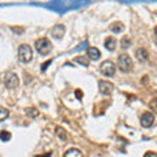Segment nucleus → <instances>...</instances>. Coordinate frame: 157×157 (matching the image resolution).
I'll return each mask as SVG.
<instances>
[{
	"instance_id": "f257e3e1",
	"label": "nucleus",
	"mask_w": 157,
	"mask_h": 157,
	"mask_svg": "<svg viewBox=\"0 0 157 157\" xmlns=\"http://www.w3.org/2000/svg\"><path fill=\"white\" fill-rule=\"evenodd\" d=\"M51 48H52L51 42L47 38H41L36 41V50L38 51L39 55H42V56L48 55L51 52Z\"/></svg>"
},
{
	"instance_id": "f03ea898",
	"label": "nucleus",
	"mask_w": 157,
	"mask_h": 157,
	"mask_svg": "<svg viewBox=\"0 0 157 157\" xmlns=\"http://www.w3.org/2000/svg\"><path fill=\"white\" fill-rule=\"evenodd\" d=\"M18 59L22 63H29L33 59V50L29 45H21L18 47Z\"/></svg>"
},
{
	"instance_id": "7ed1b4c3",
	"label": "nucleus",
	"mask_w": 157,
	"mask_h": 157,
	"mask_svg": "<svg viewBox=\"0 0 157 157\" xmlns=\"http://www.w3.org/2000/svg\"><path fill=\"white\" fill-rule=\"evenodd\" d=\"M118 67L122 72H130L132 70V60L130 55L127 54H121L118 58Z\"/></svg>"
},
{
	"instance_id": "20e7f679",
	"label": "nucleus",
	"mask_w": 157,
	"mask_h": 157,
	"mask_svg": "<svg viewBox=\"0 0 157 157\" xmlns=\"http://www.w3.org/2000/svg\"><path fill=\"white\" fill-rule=\"evenodd\" d=\"M18 76L16 75V73L13 72H7L6 73V77H4V84H6V86L8 88V89H14V88L18 86Z\"/></svg>"
},
{
	"instance_id": "39448f33",
	"label": "nucleus",
	"mask_w": 157,
	"mask_h": 157,
	"mask_svg": "<svg viewBox=\"0 0 157 157\" xmlns=\"http://www.w3.org/2000/svg\"><path fill=\"white\" fill-rule=\"evenodd\" d=\"M100 68H101L102 75H105V76H114V73H115V64L110 60L104 62Z\"/></svg>"
},
{
	"instance_id": "423d86ee",
	"label": "nucleus",
	"mask_w": 157,
	"mask_h": 157,
	"mask_svg": "<svg viewBox=\"0 0 157 157\" xmlns=\"http://www.w3.org/2000/svg\"><path fill=\"white\" fill-rule=\"evenodd\" d=\"M98 88H100V92L105 96H110L113 93V90H114V85L109 81H100Z\"/></svg>"
},
{
	"instance_id": "0eeeda50",
	"label": "nucleus",
	"mask_w": 157,
	"mask_h": 157,
	"mask_svg": "<svg viewBox=\"0 0 157 157\" xmlns=\"http://www.w3.org/2000/svg\"><path fill=\"white\" fill-rule=\"evenodd\" d=\"M155 122V117L152 113H144L143 115H141L140 118V123L143 127H145V128H148V127H151L152 124H153Z\"/></svg>"
},
{
	"instance_id": "6e6552de",
	"label": "nucleus",
	"mask_w": 157,
	"mask_h": 157,
	"mask_svg": "<svg viewBox=\"0 0 157 157\" xmlns=\"http://www.w3.org/2000/svg\"><path fill=\"white\" fill-rule=\"evenodd\" d=\"M64 33H66V28L64 25H55L52 28V30H51V36L55 38V39H60L63 38V36H64Z\"/></svg>"
},
{
	"instance_id": "1a4fd4ad",
	"label": "nucleus",
	"mask_w": 157,
	"mask_h": 157,
	"mask_svg": "<svg viewBox=\"0 0 157 157\" xmlns=\"http://www.w3.org/2000/svg\"><path fill=\"white\" fill-rule=\"evenodd\" d=\"M86 56H88V59H90V60H98V59L101 58V52L97 47H88Z\"/></svg>"
},
{
	"instance_id": "9d476101",
	"label": "nucleus",
	"mask_w": 157,
	"mask_h": 157,
	"mask_svg": "<svg viewBox=\"0 0 157 157\" xmlns=\"http://www.w3.org/2000/svg\"><path fill=\"white\" fill-rule=\"evenodd\" d=\"M105 47L109 51H114L115 47H117V39L114 37H107L106 41H105Z\"/></svg>"
},
{
	"instance_id": "9b49d317",
	"label": "nucleus",
	"mask_w": 157,
	"mask_h": 157,
	"mask_svg": "<svg viewBox=\"0 0 157 157\" xmlns=\"http://www.w3.org/2000/svg\"><path fill=\"white\" fill-rule=\"evenodd\" d=\"M63 157H84V155H82V152L80 149H77V148H71V149H68L64 156Z\"/></svg>"
},
{
	"instance_id": "f8f14e48",
	"label": "nucleus",
	"mask_w": 157,
	"mask_h": 157,
	"mask_svg": "<svg viewBox=\"0 0 157 157\" xmlns=\"http://www.w3.org/2000/svg\"><path fill=\"white\" fill-rule=\"evenodd\" d=\"M135 54H136V58L139 59L140 62H145L147 59H148V52H147V50L143 48V47L137 48V50L135 51Z\"/></svg>"
},
{
	"instance_id": "ddd939ff",
	"label": "nucleus",
	"mask_w": 157,
	"mask_h": 157,
	"mask_svg": "<svg viewBox=\"0 0 157 157\" xmlns=\"http://www.w3.org/2000/svg\"><path fill=\"white\" fill-rule=\"evenodd\" d=\"M110 30L113 32V33H122L124 30V26H123V24L122 22H114V24H111L110 25Z\"/></svg>"
},
{
	"instance_id": "4468645a",
	"label": "nucleus",
	"mask_w": 157,
	"mask_h": 157,
	"mask_svg": "<svg viewBox=\"0 0 157 157\" xmlns=\"http://www.w3.org/2000/svg\"><path fill=\"white\" fill-rule=\"evenodd\" d=\"M11 132H8V131H2L0 132V139H2V141H4V143H7V141L11 140Z\"/></svg>"
},
{
	"instance_id": "2eb2a0df",
	"label": "nucleus",
	"mask_w": 157,
	"mask_h": 157,
	"mask_svg": "<svg viewBox=\"0 0 157 157\" xmlns=\"http://www.w3.org/2000/svg\"><path fill=\"white\" fill-rule=\"evenodd\" d=\"M26 114L29 117H32V118H36V117L39 115V111L36 109V107H28V109H26Z\"/></svg>"
},
{
	"instance_id": "dca6fc26",
	"label": "nucleus",
	"mask_w": 157,
	"mask_h": 157,
	"mask_svg": "<svg viewBox=\"0 0 157 157\" xmlns=\"http://www.w3.org/2000/svg\"><path fill=\"white\" fill-rule=\"evenodd\" d=\"M121 46H122V48H128L131 46V39L128 37H124L121 41Z\"/></svg>"
},
{
	"instance_id": "f3484780",
	"label": "nucleus",
	"mask_w": 157,
	"mask_h": 157,
	"mask_svg": "<svg viewBox=\"0 0 157 157\" xmlns=\"http://www.w3.org/2000/svg\"><path fill=\"white\" fill-rule=\"evenodd\" d=\"M75 60L77 62V63H80V64H82V66H85V67H88L89 66V60H88L86 58H84V56H77Z\"/></svg>"
},
{
	"instance_id": "a211bd4d",
	"label": "nucleus",
	"mask_w": 157,
	"mask_h": 157,
	"mask_svg": "<svg viewBox=\"0 0 157 157\" xmlns=\"http://www.w3.org/2000/svg\"><path fill=\"white\" fill-rule=\"evenodd\" d=\"M8 115H9V111L6 107H2V109H0V121H6V118Z\"/></svg>"
},
{
	"instance_id": "6ab92c4d",
	"label": "nucleus",
	"mask_w": 157,
	"mask_h": 157,
	"mask_svg": "<svg viewBox=\"0 0 157 157\" xmlns=\"http://www.w3.org/2000/svg\"><path fill=\"white\" fill-rule=\"evenodd\" d=\"M56 134H58V136L60 137V139H63V140H66V139H67V135H66L64 130H62L60 127H58V128H56Z\"/></svg>"
},
{
	"instance_id": "aec40b11",
	"label": "nucleus",
	"mask_w": 157,
	"mask_h": 157,
	"mask_svg": "<svg viewBox=\"0 0 157 157\" xmlns=\"http://www.w3.org/2000/svg\"><path fill=\"white\" fill-rule=\"evenodd\" d=\"M149 106H151V109H152V110H153V111H156V113H157V98H153V100L151 101Z\"/></svg>"
},
{
	"instance_id": "412c9836",
	"label": "nucleus",
	"mask_w": 157,
	"mask_h": 157,
	"mask_svg": "<svg viewBox=\"0 0 157 157\" xmlns=\"http://www.w3.org/2000/svg\"><path fill=\"white\" fill-rule=\"evenodd\" d=\"M143 157H157V153H155V152H147V153L143 156Z\"/></svg>"
},
{
	"instance_id": "4be33fe9",
	"label": "nucleus",
	"mask_w": 157,
	"mask_h": 157,
	"mask_svg": "<svg viewBox=\"0 0 157 157\" xmlns=\"http://www.w3.org/2000/svg\"><path fill=\"white\" fill-rule=\"evenodd\" d=\"M155 36H156V43H157V26H156V29H155Z\"/></svg>"
}]
</instances>
